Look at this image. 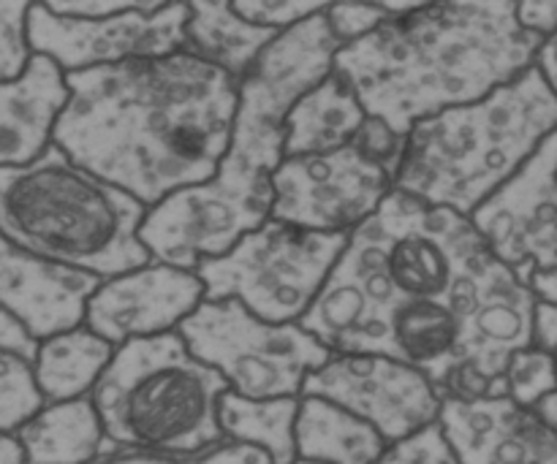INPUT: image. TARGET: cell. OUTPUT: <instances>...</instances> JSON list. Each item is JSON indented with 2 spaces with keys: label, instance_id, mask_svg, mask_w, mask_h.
Listing matches in <instances>:
<instances>
[{
  "label": "cell",
  "instance_id": "cell-1",
  "mask_svg": "<svg viewBox=\"0 0 557 464\" xmlns=\"http://www.w3.org/2000/svg\"><path fill=\"white\" fill-rule=\"evenodd\" d=\"M539 293L460 212L392 190L302 318L332 353H375L428 375L444 400L506 394L533 346Z\"/></svg>",
  "mask_w": 557,
  "mask_h": 464
},
{
  "label": "cell",
  "instance_id": "cell-2",
  "mask_svg": "<svg viewBox=\"0 0 557 464\" xmlns=\"http://www.w3.org/2000/svg\"><path fill=\"white\" fill-rule=\"evenodd\" d=\"M52 145L152 210L207 183L232 147L239 85L190 52L65 74Z\"/></svg>",
  "mask_w": 557,
  "mask_h": 464
},
{
  "label": "cell",
  "instance_id": "cell-3",
  "mask_svg": "<svg viewBox=\"0 0 557 464\" xmlns=\"http://www.w3.org/2000/svg\"><path fill=\"white\" fill-rule=\"evenodd\" d=\"M542 43L509 0L424 3L343 47L335 74L354 87L368 117L408 136L422 120L520 79Z\"/></svg>",
  "mask_w": 557,
  "mask_h": 464
},
{
  "label": "cell",
  "instance_id": "cell-4",
  "mask_svg": "<svg viewBox=\"0 0 557 464\" xmlns=\"http://www.w3.org/2000/svg\"><path fill=\"white\" fill-rule=\"evenodd\" d=\"M557 128V96L533 65L493 96L413 125L395 190L473 217Z\"/></svg>",
  "mask_w": 557,
  "mask_h": 464
},
{
  "label": "cell",
  "instance_id": "cell-5",
  "mask_svg": "<svg viewBox=\"0 0 557 464\" xmlns=\"http://www.w3.org/2000/svg\"><path fill=\"white\" fill-rule=\"evenodd\" d=\"M147 206L85 172L58 147L0 172V231L65 269L109 280L152 261L139 231Z\"/></svg>",
  "mask_w": 557,
  "mask_h": 464
},
{
  "label": "cell",
  "instance_id": "cell-6",
  "mask_svg": "<svg viewBox=\"0 0 557 464\" xmlns=\"http://www.w3.org/2000/svg\"><path fill=\"white\" fill-rule=\"evenodd\" d=\"M221 373L190 353L180 331L125 342L92 391L109 446L123 451L199 456L223 443Z\"/></svg>",
  "mask_w": 557,
  "mask_h": 464
},
{
  "label": "cell",
  "instance_id": "cell-7",
  "mask_svg": "<svg viewBox=\"0 0 557 464\" xmlns=\"http://www.w3.org/2000/svg\"><path fill=\"white\" fill-rule=\"evenodd\" d=\"M283 145L286 123L237 103L232 147L218 172L147 210L139 237L152 259L196 272L270 221L272 174L283 163Z\"/></svg>",
  "mask_w": 557,
  "mask_h": 464
},
{
  "label": "cell",
  "instance_id": "cell-8",
  "mask_svg": "<svg viewBox=\"0 0 557 464\" xmlns=\"http://www.w3.org/2000/svg\"><path fill=\"white\" fill-rule=\"evenodd\" d=\"M408 136L370 117L351 145L332 152L283 158L272 174V215L319 234H351L395 190Z\"/></svg>",
  "mask_w": 557,
  "mask_h": 464
},
{
  "label": "cell",
  "instance_id": "cell-9",
  "mask_svg": "<svg viewBox=\"0 0 557 464\" xmlns=\"http://www.w3.org/2000/svg\"><path fill=\"white\" fill-rule=\"evenodd\" d=\"M346 234H319L270 217L226 255L196 266L205 302H234L267 324H302L330 283Z\"/></svg>",
  "mask_w": 557,
  "mask_h": 464
},
{
  "label": "cell",
  "instance_id": "cell-10",
  "mask_svg": "<svg viewBox=\"0 0 557 464\" xmlns=\"http://www.w3.org/2000/svg\"><path fill=\"white\" fill-rule=\"evenodd\" d=\"M177 331L199 362L248 400L302 397L305 380L332 359L302 324H267L234 299L201 302Z\"/></svg>",
  "mask_w": 557,
  "mask_h": 464
},
{
  "label": "cell",
  "instance_id": "cell-11",
  "mask_svg": "<svg viewBox=\"0 0 557 464\" xmlns=\"http://www.w3.org/2000/svg\"><path fill=\"white\" fill-rule=\"evenodd\" d=\"M190 3H136L107 20H76L49 3H33L27 16L33 54L63 74L177 54L185 49Z\"/></svg>",
  "mask_w": 557,
  "mask_h": 464
},
{
  "label": "cell",
  "instance_id": "cell-12",
  "mask_svg": "<svg viewBox=\"0 0 557 464\" xmlns=\"http://www.w3.org/2000/svg\"><path fill=\"white\" fill-rule=\"evenodd\" d=\"M302 397H321L379 429L389 443L438 422L444 397L424 373L375 353H332L305 380Z\"/></svg>",
  "mask_w": 557,
  "mask_h": 464
},
{
  "label": "cell",
  "instance_id": "cell-13",
  "mask_svg": "<svg viewBox=\"0 0 557 464\" xmlns=\"http://www.w3.org/2000/svg\"><path fill=\"white\" fill-rule=\"evenodd\" d=\"M471 221L522 280L557 269V128Z\"/></svg>",
  "mask_w": 557,
  "mask_h": 464
},
{
  "label": "cell",
  "instance_id": "cell-14",
  "mask_svg": "<svg viewBox=\"0 0 557 464\" xmlns=\"http://www.w3.org/2000/svg\"><path fill=\"white\" fill-rule=\"evenodd\" d=\"M205 302V283L190 269L152 259L125 275L109 277L87 302L85 326L109 346L177 331Z\"/></svg>",
  "mask_w": 557,
  "mask_h": 464
},
{
  "label": "cell",
  "instance_id": "cell-15",
  "mask_svg": "<svg viewBox=\"0 0 557 464\" xmlns=\"http://www.w3.org/2000/svg\"><path fill=\"white\" fill-rule=\"evenodd\" d=\"M460 464H557V432L509 394L444 400L438 416Z\"/></svg>",
  "mask_w": 557,
  "mask_h": 464
},
{
  "label": "cell",
  "instance_id": "cell-16",
  "mask_svg": "<svg viewBox=\"0 0 557 464\" xmlns=\"http://www.w3.org/2000/svg\"><path fill=\"white\" fill-rule=\"evenodd\" d=\"M101 283L85 272L38 259L0 231V313L33 342L85 324L87 302Z\"/></svg>",
  "mask_w": 557,
  "mask_h": 464
},
{
  "label": "cell",
  "instance_id": "cell-17",
  "mask_svg": "<svg viewBox=\"0 0 557 464\" xmlns=\"http://www.w3.org/2000/svg\"><path fill=\"white\" fill-rule=\"evenodd\" d=\"M341 49L343 43L326 22V9L292 30H283L239 81V103L286 123L299 98L335 71Z\"/></svg>",
  "mask_w": 557,
  "mask_h": 464
},
{
  "label": "cell",
  "instance_id": "cell-18",
  "mask_svg": "<svg viewBox=\"0 0 557 464\" xmlns=\"http://www.w3.org/2000/svg\"><path fill=\"white\" fill-rule=\"evenodd\" d=\"M69 96L63 71L38 54L20 79L0 81V172L30 166L52 150Z\"/></svg>",
  "mask_w": 557,
  "mask_h": 464
},
{
  "label": "cell",
  "instance_id": "cell-19",
  "mask_svg": "<svg viewBox=\"0 0 557 464\" xmlns=\"http://www.w3.org/2000/svg\"><path fill=\"white\" fill-rule=\"evenodd\" d=\"M368 120L354 87L332 71L288 112L283 158L341 150L357 139Z\"/></svg>",
  "mask_w": 557,
  "mask_h": 464
},
{
  "label": "cell",
  "instance_id": "cell-20",
  "mask_svg": "<svg viewBox=\"0 0 557 464\" xmlns=\"http://www.w3.org/2000/svg\"><path fill=\"white\" fill-rule=\"evenodd\" d=\"M16 438L27 464H96L109 449L92 397L49 402Z\"/></svg>",
  "mask_w": 557,
  "mask_h": 464
},
{
  "label": "cell",
  "instance_id": "cell-21",
  "mask_svg": "<svg viewBox=\"0 0 557 464\" xmlns=\"http://www.w3.org/2000/svg\"><path fill=\"white\" fill-rule=\"evenodd\" d=\"M389 440L364 418L321 397H299L297 456L324 464H375Z\"/></svg>",
  "mask_w": 557,
  "mask_h": 464
},
{
  "label": "cell",
  "instance_id": "cell-22",
  "mask_svg": "<svg viewBox=\"0 0 557 464\" xmlns=\"http://www.w3.org/2000/svg\"><path fill=\"white\" fill-rule=\"evenodd\" d=\"M277 36L281 33L250 25L232 3H190L185 52L226 71L239 85Z\"/></svg>",
  "mask_w": 557,
  "mask_h": 464
},
{
  "label": "cell",
  "instance_id": "cell-23",
  "mask_svg": "<svg viewBox=\"0 0 557 464\" xmlns=\"http://www.w3.org/2000/svg\"><path fill=\"white\" fill-rule=\"evenodd\" d=\"M114 351L117 348L109 346L85 324L38 342L33 367L47 402L90 397L112 364Z\"/></svg>",
  "mask_w": 557,
  "mask_h": 464
},
{
  "label": "cell",
  "instance_id": "cell-24",
  "mask_svg": "<svg viewBox=\"0 0 557 464\" xmlns=\"http://www.w3.org/2000/svg\"><path fill=\"white\" fill-rule=\"evenodd\" d=\"M299 397L286 400H248L226 391L221 400V427L226 440L256 446L275 464H294L297 456Z\"/></svg>",
  "mask_w": 557,
  "mask_h": 464
},
{
  "label": "cell",
  "instance_id": "cell-25",
  "mask_svg": "<svg viewBox=\"0 0 557 464\" xmlns=\"http://www.w3.org/2000/svg\"><path fill=\"white\" fill-rule=\"evenodd\" d=\"M47 405L33 356L14 348H0V432L20 435V429Z\"/></svg>",
  "mask_w": 557,
  "mask_h": 464
},
{
  "label": "cell",
  "instance_id": "cell-26",
  "mask_svg": "<svg viewBox=\"0 0 557 464\" xmlns=\"http://www.w3.org/2000/svg\"><path fill=\"white\" fill-rule=\"evenodd\" d=\"M557 391V356L542 348H522L506 367V394L525 407H536Z\"/></svg>",
  "mask_w": 557,
  "mask_h": 464
},
{
  "label": "cell",
  "instance_id": "cell-27",
  "mask_svg": "<svg viewBox=\"0 0 557 464\" xmlns=\"http://www.w3.org/2000/svg\"><path fill=\"white\" fill-rule=\"evenodd\" d=\"M27 0H0V81H14L30 68L33 47L27 33Z\"/></svg>",
  "mask_w": 557,
  "mask_h": 464
},
{
  "label": "cell",
  "instance_id": "cell-28",
  "mask_svg": "<svg viewBox=\"0 0 557 464\" xmlns=\"http://www.w3.org/2000/svg\"><path fill=\"white\" fill-rule=\"evenodd\" d=\"M424 3H337L326 5V22L343 47L370 36L386 22L422 9Z\"/></svg>",
  "mask_w": 557,
  "mask_h": 464
},
{
  "label": "cell",
  "instance_id": "cell-29",
  "mask_svg": "<svg viewBox=\"0 0 557 464\" xmlns=\"http://www.w3.org/2000/svg\"><path fill=\"white\" fill-rule=\"evenodd\" d=\"M243 20L250 25L267 27V30H292L299 22L321 14L330 3H313V0H237L232 3Z\"/></svg>",
  "mask_w": 557,
  "mask_h": 464
},
{
  "label": "cell",
  "instance_id": "cell-30",
  "mask_svg": "<svg viewBox=\"0 0 557 464\" xmlns=\"http://www.w3.org/2000/svg\"><path fill=\"white\" fill-rule=\"evenodd\" d=\"M375 464H460V460L446 440L441 424L435 422L422 432L392 443Z\"/></svg>",
  "mask_w": 557,
  "mask_h": 464
},
{
  "label": "cell",
  "instance_id": "cell-31",
  "mask_svg": "<svg viewBox=\"0 0 557 464\" xmlns=\"http://www.w3.org/2000/svg\"><path fill=\"white\" fill-rule=\"evenodd\" d=\"M190 464H275L267 451L256 449V446L237 443V440H223V443L212 446L210 451L196 456Z\"/></svg>",
  "mask_w": 557,
  "mask_h": 464
},
{
  "label": "cell",
  "instance_id": "cell-32",
  "mask_svg": "<svg viewBox=\"0 0 557 464\" xmlns=\"http://www.w3.org/2000/svg\"><path fill=\"white\" fill-rule=\"evenodd\" d=\"M139 0H52L49 9L58 14L76 16V20H107V16L123 14V11L134 9Z\"/></svg>",
  "mask_w": 557,
  "mask_h": 464
},
{
  "label": "cell",
  "instance_id": "cell-33",
  "mask_svg": "<svg viewBox=\"0 0 557 464\" xmlns=\"http://www.w3.org/2000/svg\"><path fill=\"white\" fill-rule=\"evenodd\" d=\"M517 16H520L525 30L536 33L544 41L557 36V0H528V3H517Z\"/></svg>",
  "mask_w": 557,
  "mask_h": 464
},
{
  "label": "cell",
  "instance_id": "cell-34",
  "mask_svg": "<svg viewBox=\"0 0 557 464\" xmlns=\"http://www.w3.org/2000/svg\"><path fill=\"white\" fill-rule=\"evenodd\" d=\"M533 348L557 356V302L539 297L533 310Z\"/></svg>",
  "mask_w": 557,
  "mask_h": 464
},
{
  "label": "cell",
  "instance_id": "cell-35",
  "mask_svg": "<svg viewBox=\"0 0 557 464\" xmlns=\"http://www.w3.org/2000/svg\"><path fill=\"white\" fill-rule=\"evenodd\" d=\"M536 68L539 74L544 76V81L549 85V90L557 96V36L547 38V41L542 43V49H539L536 54Z\"/></svg>",
  "mask_w": 557,
  "mask_h": 464
},
{
  "label": "cell",
  "instance_id": "cell-36",
  "mask_svg": "<svg viewBox=\"0 0 557 464\" xmlns=\"http://www.w3.org/2000/svg\"><path fill=\"white\" fill-rule=\"evenodd\" d=\"M98 464H185L177 456L150 454V451H120V454H109L107 460Z\"/></svg>",
  "mask_w": 557,
  "mask_h": 464
},
{
  "label": "cell",
  "instance_id": "cell-37",
  "mask_svg": "<svg viewBox=\"0 0 557 464\" xmlns=\"http://www.w3.org/2000/svg\"><path fill=\"white\" fill-rule=\"evenodd\" d=\"M0 464H27L25 449L16 435L0 432Z\"/></svg>",
  "mask_w": 557,
  "mask_h": 464
},
{
  "label": "cell",
  "instance_id": "cell-38",
  "mask_svg": "<svg viewBox=\"0 0 557 464\" xmlns=\"http://www.w3.org/2000/svg\"><path fill=\"white\" fill-rule=\"evenodd\" d=\"M533 291L542 299H549V302H557V269L555 272H542L531 280Z\"/></svg>",
  "mask_w": 557,
  "mask_h": 464
},
{
  "label": "cell",
  "instance_id": "cell-39",
  "mask_svg": "<svg viewBox=\"0 0 557 464\" xmlns=\"http://www.w3.org/2000/svg\"><path fill=\"white\" fill-rule=\"evenodd\" d=\"M294 464H324V462H313V460H297Z\"/></svg>",
  "mask_w": 557,
  "mask_h": 464
}]
</instances>
